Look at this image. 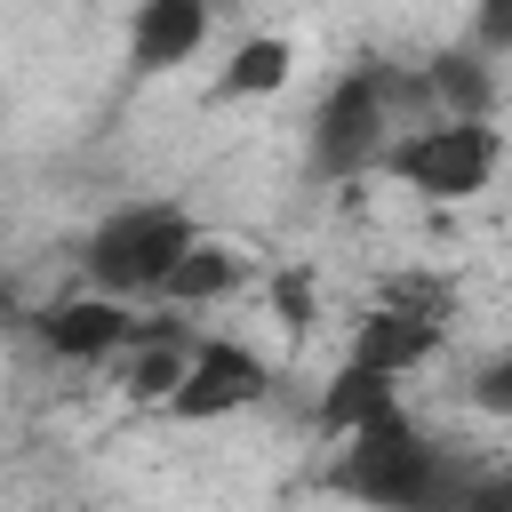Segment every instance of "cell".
I'll list each match as a JSON object with an SVG mask.
<instances>
[{
  "mask_svg": "<svg viewBox=\"0 0 512 512\" xmlns=\"http://www.w3.org/2000/svg\"><path fill=\"white\" fill-rule=\"evenodd\" d=\"M408 96H424V72H416V80H400L392 64H352V72H336L328 96L312 104V128H304V160H312V176L352 184V176L384 168L392 112H400Z\"/></svg>",
  "mask_w": 512,
  "mask_h": 512,
  "instance_id": "1",
  "label": "cell"
},
{
  "mask_svg": "<svg viewBox=\"0 0 512 512\" xmlns=\"http://www.w3.org/2000/svg\"><path fill=\"white\" fill-rule=\"evenodd\" d=\"M336 488L360 496V504H384V512H424V504H464L472 472H456V464L408 424V408H392L384 424H368V432L344 440Z\"/></svg>",
  "mask_w": 512,
  "mask_h": 512,
  "instance_id": "2",
  "label": "cell"
},
{
  "mask_svg": "<svg viewBox=\"0 0 512 512\" xmlns=\"http://www.w3.org/2000/svg\"><path fill=\"white\" fill-rule=\"evenodd\" d=\"M496 168H504V136H496L488 112H432V120H416L384 144V176L408 184L432 208L480 200L496 184Z\"/></svg>",
  "mask_w": 512,
  "mask_h": 512,
  "instance_id": "3",
  "label": "cell"
},
{
  "mask_svg": "<svg viewBox=\"0 0 512 512\" xmlns=\"http://www.w3.org/2000/svg\"><path fill=\"white\" fill-rule=\"evenodd\" d=\"M192 240H200V216H192L184 200H128V208H112V216L88 232L80 280L104 288V296H128V304H136V296H160Z\"/></svg>",
  "mask_w": 512,
  "mask_h": 512,
  "instance_id": "4",
  "label": "cell"
},
{
  "mask_svg": "<svg viewBox=\"0 0 512 512\" xmlns=\"http://www.w3.org/2000/svg\"><path fill=\"white\" fill-rule=\"evenodd\" d=\"M264 392H272V360H264L256 344H240V336H200L184 384L168 392V416H184V424H224V416L256 408Z\"/></svg>",
  "mask_w": 512,
  "mask_h": 512,
  "instance_id": "5",
  "label": "cell"
},
{
  "mask_svg": "<svg viewBox=\"0 0 512 512\" xmlns=\"http://www.w3.org/2000/svg\"><path fill=\"white\" fill-rule=\"evenodd\" d=\"M32 336H40L56 360H72V368H104V360H120V352L144 336V320L128 312V296L80 288V296H56L48 312H32Z\"/></svg>",
  "mask_w": 512,
  "mask_h": 512,
  "instance_id": "6",
  "label": "cell"
},
{
  "mask_svg": "<svg viewBox=\"0 0 512 512\" xmlns=\"http://www.w3.org/2000/svg\"><path fill=\"white\" fill-rule=\"evenodd\" d=\"M440 344H448V312H424V304L376 296V304L352 320L344 360H368V368H384V376H408V368H424Z\"/></svg>",
  "mask_w": 512,
  "mask_h": 512,
  "instance_id": "7",
  "label": "cell"
},
{
  "mask_svg": "<svg viewBox=\"0 0 512 512\" xmlns=\"http://www.w3.org/2000/svg\"><path fill=\"white\" fill-rule=\"evenodd\" d=\"M216 0H136L128 8V64L136 72H176L208 48Z\"/></svg>",
  "mask_w": 512,
  "mask_h": 512,
  "instance_id": "8",
  "label": "cell"
},
{
  "mask_svg": "<svg viewBox=\"0 0 512 512\" xmlns=\"http://www.w3.org/2000/svg\"><path fill=\"white\" fill-rule=\"evenodd\" d=\"M392 408H400V376H384V368H368V360H344V368L328 376V392L312 400V424H320L328 440H352V432L384 424Z\"/></svg>",
  "mask_w": 512,
  "mask_h": 512,
  "instance_id": "9",
  "label": "cell"
},
{
  "mask_svg": "<svg viewBox=\"0 0 512 512\" xmlns=\"http://www.w3.org/2000/svg\"><path fill=\"white\" fill-rule=\"evenodd\" d=\"M192 344H200V336H192L184 320H144V336L112 360V368H120V392H128V400H160V408H168V392H176V384H184V368H192Z\"/></svg>",
  "mask_w": 512,
  "mask_h": 512,
  "instance_id": "10",
  "label": "cell"
},
{
  "mask_svg": "<svg viewBox=\"0 0 512 512\" xmlns=\"http://www.w3.org/2000/svg\"><path fill=\"white\" fill-rule=\"evenodd\" d=\"M248 288V256L232 248V240H192L184 248V264L168 272V288H160V304H224V296H240Z\"/></svg>",
  "mask_w": 512,
  "mask_h": 512,
  "instance_id": "11",
  "label": "cell"
},
{
  "mask_svg": "<svg viewBox=\"0 0 512 512\" xmlns=\"http://www.w3.org/2000/svg\"><path fill=\"white\" fill-rule=\"evenodd\" d=\"M424 104L432 112H496V72H488V48H440L424 64Z\"/></svg>",
  "mask_w": 512,
  "mask_h": 512,
  "instance_id": "12",
  "label": "cell"
},
{
  "mask_svg": "<svg viewBox=\"0 0 512 512\" xmlns=\"http://www.w3.org/2000/svg\"><path fill=\"white\" fill-rule=\"evenodd\" d=\"M288 72H296V48H288L280 32H256V40H240L232 64L216 72V96H272V88H288Z\"/></svg>",
  "mask_w": 512,
  "mask_h": 512,
  "instance_id": "13",
  "label": "cell"
},
{
  "mask_svg": "<svg viewBox=\"0 0 512 512\" xmlns=\"http://www.w3.org/2000/svg\"><path fill=\"white\" fill-rule=\"evenodd\" d=\"M472 408H480V416H512V352L480 360V376H472Z\"/></svg>",
  "mask_w": 512,
  "mask_h": 512,
  "instance_id": "14",
  "label": "cell"
},
{
  "mask_svg": "<svg viewBox=\"0 0 512 512\" xmlns=\"http://www.w3.org/2000/svg\"><path fill=\"white\" fill-rule=\"evenodd\" d=\"M472 40L488 56H512V0H472Z\"/></svg>",
  "mask_w": 512,
  "mask_h": 512,
  "instance_id": "15",
  "label": "cell"
},
{
  "mask_svg": "<svg viewBox=\"0 0 512 512\" xmlns=\"http://www.w3.org/2000/svg\"><path fill=\"white\" fill-rule=\"evenodd\" d=\"M272 304H280L288 328H312V272H280L272 280Z\"/></svg>",
  "mask_w": 512,
  "mask_h": 512,
  "instance_id": "16",
  "label": "cell"
},
{
  "mask_svg": "<svg viewBox=\"0 0 512 512\" xmlns=\"http://www.w3.org/2000/svg\"><path fill=\"white\" fill-rule=\"evenodd\" d=\"M224 8H232V0H216V16H224Z\"/></svg>",
  "mask_w": 512,
  "mask_h": 512,
  "instance_id": "17",
  "label": "cell"
}]
</instances>
